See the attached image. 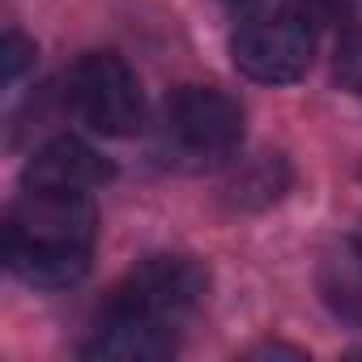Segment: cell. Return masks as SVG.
Here are the masks:
<instances>
[{
    "label": "cell",
    "mask_w": 362,
    "mask_h": 362,
    "mask_svg": "<svg viewBox=\"0 0 362 362\" xmlns=\"http://www.w3.org/2000/svg\"><path fill=\"white\" fill-rule=\"evenodd\" d=\"M64 103L77 111L81 124H90L103 136H132V132H141V119H145V98H141L136 73L111 52L81 56L69 69Z\"/></svg>",
    "instance_id": "1"
},
{
    "label": "cell",
    "mask_w": 362,
    "mask_h": 362,
    "mask_svg": "<svg viewBox=\"0 0 362 362\" xmlns=\"http://www.w3.org/2000/svg\"><path fill=\"white\" fill-rule=\"evenodd\" d=\"M230 56H235V69L260 86L298 81L315 56V26H307L290 9L273 18H256L235 35Z\"/></svg>",
    "instance_id": "2"
},
{
    "label": "cell",
    "mask_w": 362,
    "mask_h": 362,
    "mask_svg": "<svg viewBox=\"0 0 362 362\" xmlns=\"http://www.w3.org/2000/svg\"><path fill=\"white\" fill-rule=\"evenodd\" d=\"M209 290V273L201 260L192 256H149L141 260L111 298V311H141V315H158V320H175L192 311Z\"/></svg>",
    "instance_id": "3"
},
{
    "label": "cell",
    "mask_w": 362,
    "mask_h": 362,
    "mask_svg": "<svg viewBox=\"0 0 362 362\" xmlns=\"http://www.w3.org/2000/svg\"><path fill=\"white\" fill-rule=\"evenodd\" d=\"M98 230V214L86 201V192H56V188H30L5 226V243L22 247H77L90 252Z\"/></svg>",
    "instance_id": "4"
},
{
    "label": "cell",
    "mask_w": 362,
    "mask_h": 362,
    "mask_svg": "<svg viewBox=\"0 0 362 362\" xmlns=\"http://www.w3.org/2000/svg\"><path fill=\"white\" fill-rule=\"evenodd\" d=\"M166 132L192 158H226L243 141V107L214 86H179L166 98Z\"/></svg>",
    "instance_id": "5"
},
{
    "label": "cell",
    "mask_w": 362,
    "mask_h": 362,
    "mask_svg": "<svg viewBox=\"0 0 362 362\" xmlns=\"http://www.w3.org/2000/svg\"><path fill=\"white\" fill-rule=\"evenodd\" d=\"M26 188H56V192H90L111 179V162L90 149L77 136H56L47 141L30 162H26Z\"/></svg>",
    "instance_id": "6"
},
{
    "label": "cell",
    "mask_w": 362,
    "mask_h": 362,
    "mask_svg": "<svg viewBox=\"0 0 362 362\" xmlns=\"http://www.w3.org/2000/svg\"><path fill=\"white\" fill-rule=\"evenodd\" d=\"M170 354H175V337L166 320L141 311H111V307L94 341L86 345V358H107V362H158Z\"/></svg>",
    "instance_id": "7"
},
{
    "label": "cell",
    "mask_w": 362,
    "mask_h": 362,
    "mask_svg": "<svg viewBox=\"0 0 362 362\" xmlns=\"http://www.w3.org/2000/svg\"><path fill=\"white\" fill-rule=\"evenodd\" d=\"M5 260L9 269L39 290H64L77 286L90 273V252L77 247H22V243H5Z\"/></svg>",
    "instance_id": "8"
},
{
    "label": "cell",
    "mask_w": 362,
    "mask_h": 362,
    "mask_svg": "<svg viewBox=\"0 0 362 362\" xmlns=\"http://www.w3.org/2000/svg\"><path fill=\"white\" fill-rule=\"evenodd\" d=\"M320 294L332 315L362 324V239H345L320 260Z\"/></svg>",
    "instance_id": "9"
},
{
    "label": "cell",
    "mask_w": 362,
    "mask_h": 362,
    "mask_svg": "<svg viewBox=\"0 0 362 362\" xmlns=\"http://www.w3.org/2000/svg\"><path fill=\"white\" fill-rule=\"evenodd\" d=\"M332 73H337V81H341L345 90L362 94V30H354V35H345V39L337 43Z\"/></svg>",
    "instance_id": "10"
},
{
    "label": "cell",
    "mask_w": 362,
    "mask_h": 362,
    "mask_svg": "<svg viewBox=\"0 0 362 362\" xmlns=\"http://www.w3.org/2000/svg\"><path fill=\"white\" fill-rule=\"evenodd\" d=\"M354 9V0H290V13H298L307 26H337Z\"/></svg>",
    "instance_id": "11"
},
{
    "label": "cell",
    "mask_w": 362,
    "mask_h": 362,
    "mask_svg": "<svg viewBox=\"0 0 362 362\" xmlns=\"http://www.w3.org/2000/svg\"><path fill=\"white\" fill-rule=\"evenodd\" d=\"M30 64H35V43L9 30L5 43H0V77H5V81H18Z\"/></svg>",
    "instance_id": "12"
},
{
    "label": "cell",
    "mask_w": 362,
    "mask_h": 362,
    "mask_svg": "<svg viewBox=\"0 0 362 362\" xmlns=\"http://www.w3.org/2000/svg\"><path fill=\"white\" fill-rule=\"evenodd\" d=\"M235 5H239V0H235Z\"/></svg>",
    "instance_id": "13"
}]
</instances>
